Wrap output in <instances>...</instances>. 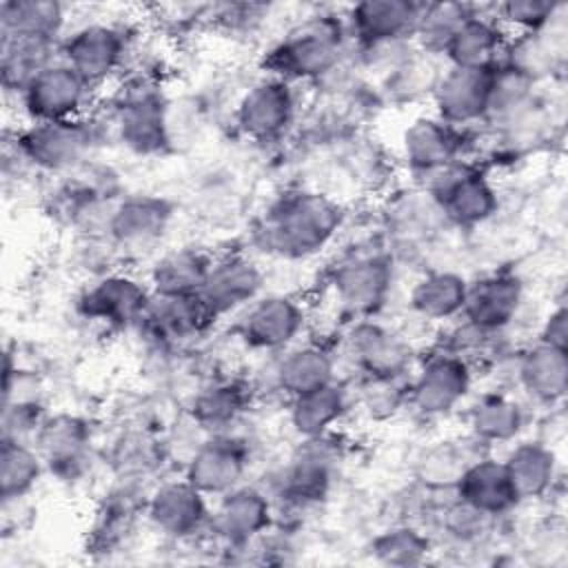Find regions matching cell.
Wrapping results in <instances>:
<instances>
[{"label": "cell", "mask_w": 568, "mask_h": 568, "mask_svg": "<svg viewBox=\"0 0 568 568\" xmlns=\"http://www.w3.org/2000/svg\"><path fill=\"white\" fill-rule=\"evenodd\" d=\"M342 224V209L322 193H288L277 200L257 224L255 242L262 251L302 260L322 251Z\"/></svg>", "instance_id": "6da1fadb"}, {"label": "cell", "mask_w": 568, "mask_h": 568, "mask_svg": "<svg viewBox=\"0 0 568 568\" xmlns=\"http://www.w3.org/2000/svg\"><path fill=\"white\" fill-rule=\"evenodd\" d=\"M346 27L333 16H313L293 27L266 55L273 78L317 80L337 71L344 55Z\"/></svg>", "instance_id": "7a4b0ae2"}, {"label": "cell", "mask_w": 568, "mask_h": 568, "mask_svg": "<svg viewBox=\"0 0 568 568\" xmlns=\"http://www.w3.org/2000/svg\"><path fill=\"white\" fill-rule=\"evenodd\" d=\"M95 142L93 126L82 118L29 122V126L16 133V153L42 171L71 173L87 164Z\"/></svg>", "instance_id": "3957f363"}, {"label": "cell", "mask_w": 568, "mask_h": 568, "mask_svg": "<svg viewBox=\"0 0 568 568\" xmlns=\"http://www.w3.org/2000/svg\"><path fill=\"white\" fill-rule=\"evenodd\" d=\"M113 129L120 142L140 155L160 153L169 144L166 102L151 80H133L113 104Z\"/></svg>", "instance_id": "277c9868"}, {"label": "cell", "mask_w": 568, "mask_h": 568, "mask_svg": "<svg viewBox=\"0 0 568 568\" xmlns=\"http://www.w3.org/2000/svg\"><path fill=\"white\" fill-rule=\"evenodd\" d=\"M428 195L439 213L457 226H477L497 211L490 182L462 160L428 175Z\"/></svg>", "instance_id": "5b68a950"}, {"label": "cell", "mask_w": 568, "mask_h": 568, "mask_svg": "<svg viewBox=\"0 0 568 568\" xmlns=\"http://www.w3.org/2000/svg\"><path fill=\"white\" fill-rule=\"evenodd\" d=\"M91 84L62 58L42 69L18 95L31 122L75 120L89 104Z\"/></svg>", "instance_id": "8992f818"}, {"label": "cell", "mask_w": 568, "mask_h": 568, "mask_svg": "<svg viewBox=\"0 0 568 568\" xmlns=\"http://www.w3.org/2000/svg\"><path fill=\"white\" fill-rule=\"evenodd\" d=\"M393 268L384 253L366 251L342 260L333 273V288L339 304L353 315L375 313L390 291Z\"/></svg>", "instance_id": "52a82bcc"}, {"label": "cell", "mask_w": 568, "mask_h": 568, "mask_svg": "<svg viewBox=\"0 0 568 568\" xmlns=\"http://www.w3.org/2000/svg\"><path fill=\"white\" fill-rule=\"evenodd\" d=\"M126 38L124 33L104 22H91L75 29L60 42V58L78 71L91 87L109 80L124 62Z\"/></svg>", "instance_id": "ba28073f"}, {"label": "cell", "mask_w": 568, "mask_h": 568, "mask_svg": "<svg viewBox=\"0 0 568 568\" xmlns=\"http://www.w3.org/2000/svg\"><path fill=\"white\" fill-rule=\"evenodd\" d=\"M470 388V368L459 355L444 351L426 359L415 382L408 386V399L422 415L450 413Z\"/></svg>", "instance_id": "9c48e42d"}, {"label": "cell", "mask_w": 568, "mask_h": 568, "mask_svg": "<svg viewBox=\"0 0 568 568\" xmlns=\"http://www.w3.org/2000/svg\"><path fill=\"white\" fill-rule=\"evenodd\" d=\"M493 69L448 67L433 87L437 118L450 126L484 120L488 111Z\"/></svg>", "instance_id": "30bf717a"}, {"label": "cell", "mask_w": 568, "mask_h": 568, "mask_svg": "<svg viewBox=\"0 0 568 568\" xmlns=\"http://www.w3.org/2000/svg\"><path fill=\"white\" fill-rule=\"evenodd\" d=\"M246 466L248 450L244 442L226 433H217L193 450L186 464V481L204 495H224L240 486Z\"/></svg>", "instance_id": "8fae6325"}, {"label": "cell", "mask_w": 568, "mask_h": 568, "mask_svg": "<svg viewBox=\"0 0 568 568\" xmlns=\"http://www.w3.org/2000/svg\"><path fill=\"white\" fill-rule=\"evenodd\" d=\"M295 113V95L291 82L264 78L255 82L237 104V126L244 135L257 142L280 138Z\"/></svg>", "instance_id": "7c38bea8"}, {"label": "cell", "mask_w": 568, "mask_h": 568, "mask_svg": "<svg viewBox=\"0 0 568 568\" xmlns=\"http://www.w3.org/2000/svg\"><path fill=\"white\" fill-rule=\"evenodd\" d=\"M422 4L408 0H366L348 11V33L364 47L397 44L413 38Z\"/></svg>", "instance_id": "4fadbf2b"}, {"label": "cell", "mask_w": 568, "mask_h": 568, "mask_svg": "<svg viewBox=\"0 0 568 568\" xmlns=\"http://www.w3.org/2000/svg\"><path fill=\"white\" fill-rule=\"evenodd\" d=\"M149 304V288L129 275H104L78 300V308L84 317L111 326L140 322Z\"/></svg>", "instance_id": "5bb4252c"}, {"label": "cell", "mask_w": 568, "mask_h": 568, "mask_svg": "<svg viewBox=\"0 0 568 568\" xmlns=\"http://www.w3.org/2000/svg\"><path fill=\"white\" fill-rule=\"evenodd\" d=\"M521 300L524 286L519 277L508 273H495L477 280L475 284H468L462 315L466 324L488 333H497L515 320Z\"/></svg>", "instance_id": "9a60e30c"}, {"label": "cell", "mask_w": 568, "mask_h": 568, "mask_svg": "<svg viewBox=\"0 0 568 568\" xmlns=\"http://www.w3.org/2000/svg\"><path fill=\"white\" fill-rule=\"evenodd\" d=\"M304 324L302 308L286 295L253 300L237 322L240 337L253 348L275 351L293 342Z\"/></svg>", "instance_id": "2e32d148"}, {"label": "cell", "mask_w": 568, "mask_h": 568, "mask_svg": "<svg viewBox=\"0 0 568 568\" xmlns=\"http://www.w3.org/2000/svg\"><path fill=\"white\" fill-rule=\"evenodd\" d=\"M262 286L260 268L244 255H226L211 262L200 297L213 317L251 304Z\"/></svg>", "instance_id": "e0dca14e"}, {"label": "cell", "mask_w": 568, "mask_h": 568, "mask_svg": "<svg viewBox=\"0 0 568 568\" xmlns=\"http://www.w3.org/2000/svg\"><path fill=\"white\" fill-rule=\"evenodd\" d=\"M271 524V504L266 495L253 486H235L220 497L211 515L213 532L229 546H246L260 537Z\"/></svg>", "instance_id": "ac0fdd59"}, {"label": "cell", "mask_w": 568, "mask_h": 568, "mask_svg": "<svg viewBox=\"0 0 568 568\" xmlns=\"http://www.w3.org/2000/svg\"><path fill=\"white\" fill-rule=\"evenodd\" d=\"M146 513L153 526L171 537H189L211 521L204 493L186 479L158 486L146 501Z\"/></svg>", "instance_id": "d6986e66"}, {"label": "cell", "mask_w": 568, "mask_h": 568, "mask_svg": "<svg viewBox=\"0 0 568 568\" xmlns=\"http://www.w3.org/2000/svg\"><path fill=\"white\" fill-rule=\"evenodd\" d=\"M455 495L459 501L488 517L504 515L517 501H521L504 462L490 457H477L462 470L455 481Z\"/></svg>", "instance_id": "ffe728a7"}, {"label": "cell", "mask_w": 568, "mask_h": 568, "mask_svg": "<svg viewBox=\"0 0 568 568\" xmlns=\"http://www.w3.org/2000/svg\"><path fill=\"white\" fill-rule=\"evenodd\" d=\"M335 459V450L326 435L306 437L282 473V495L295 504L322 499L331 486Z\"/></svg>", "instance_id": "44dd1931"}, {"label": "cell", "mask_w": 568, "mask_h": 568, "mask_svg": "<svg viewBox=\"0 0 568 568\" xmlns=\"http://www.w3.org/2000/svg\"><path fill=\"white\" fill-rule=\"evenodd\" d=\"M173 209L155 195H129L115 204L109 237L126 248L149 246L160 240L171 222Z\"/></svg>", "instance_id": "7402d4cb"}, {"label": "cell", "mask_w": 568, "mask_h": 568, "mask_svg": "<svg viewBox=\"0 0 568 568\" xmlns=\"http://www.w3.org/2000/svg\"><path fill=\"white\" fill-rule=\"evenodd\" d=\"M42 462L58 475H73L87 459L91 433L84 419L75 415L44 417L33 435Z\"/></svg>", "instance_id": "603a6c76"}, {"label": "cell", "mask_w": 568, "mask_h": 568, "mask_svg": "<svg viewBox=\"0 0 568 568\" xmlns=\"http://www.w3.org/2000/svg\"><path fill=\"white\" fill-rule=\"evenodd\" d=\"M508 40L504 24L497 18L470 13L453 36L446 58L450 67L493 69L504 60Z\"/></svg>", "instance_id": "cb8c5ba5"}, {"label": "cell", "mask_w": 568, "mask_h": 568, "mask_svg": "<svg viewBox=\"0 0 568 568\" xmlns=\"http://www.w3.org/2000/svg\"><path fill=\"white\" fill-rule=\"evenodd\" d=\"M462 135L439 118H419L404 131V158L417 175H430L459 160Z\"/></svg>", "instance_id": "d4e9b609"}, {"label": "cell", "mask_w": 568, "mask_h": 568, "mask_svg": "<svg viewBox=\"0 0 568 568\" xmlns=\"http://www.w3.org/2000/svg\"><path fill=\"white\" fill-rule=\"evenodd\" d=\"M60 60V42L24 36H0V71L7 91H22L42 69Z\"/></svg>", "instance_id": "484cf974"}, {"label": "cell", "mask_w": 568, "mask_h": 568, "mask_svg": "<svg viewBox=\"0 0 568 568\" xmlns=\"http://www.w3.org/2000/svg\"><path fill=\"white\" fill-rule=\"evenodd\" d=\"M519 384L524 390L544 404H552L568 388V355L564 348L537 342L519 359Z\"/></svg>", "instance_id": "4316f807"}, {"label": "cell", "mask_w": 568, "mask_h": 568, "mask_svg": "<svg viewBox=\"0 0 568 568\" xmlns=\"http://www.w3.org/2000/svg\"><path fill=\"white\" fill-rule=\"evenodd\" d=\"M351 351L368 377L404 375L410 351L390 331L377 324H359L351 335Z\"/></svg>", "instance_id": "83f0119b"}, {"label": "cell", "mask_w": 568, "mask_h": 568, "mask_svg": "<svg viewBox=\"0 0 568 568\" xmlns=\"http://www.w3.org/2000/svg\"><path fill=\"white\" fill-rule=\"evenodd\" d=\"M142 320H146L155 337L164 342H180L202 333L215 317L200 295H186L158 297V304H149Z\"/></svg>", "instance_id": "f1b7e54d"}, {"label": "cell", "mask_w": 568, "mask_h": 568, "mask_svg": "<svg viewBox=\"0 0 568 568\" xmlns=\"http://www.w3.org/2000/svg\"><path fill=\"white\" fill-rule=\"evenodd\" d=\"M211 262L213 260L197 248H175L153 264L151 288L158 297L197 295L206 280Z\"/></svg>", "instance_id": "f546056e"}, {"label": "cell", "mask_w": 568, "mask_h": 568, "mask_svg": "<svg viewBox=\"0 0 568 568\" xmlns=\"http://www.w3.org/2000/svg\"><path fill=\"white\" fill-rule=\"evenodd\" d=\"M64 27V7L53 0H4L0 4V36L55 40Z\"/></svg>", "instance_id": "4dcf8cb0"}, {"label": "cell", "mask_w": 568, "mask_h": 568, "mask_svg": "<svg viewBox=\"0 0 568 568\" xmlns=\"http://www.w3.org/2000/svg\"><path fill=\"white\" fill-rule=\"evenodd\" d=\"M466 280L453 271H433L410 291V306L426 320H448L462 313L466 300Z\"/></svg>", "instance_id": "1f68e13d"}, {"label": "cell", "mask_w": 568, "mask_h": 568, "mask_svg": "<svg viewBox=\"0 0 568 568\" xmlns=\"http://www.w3.org/2000/svg\"><path fill=\"white\" fill-rule=\"evenodd\" d=\"M275 377L282 390L297 397L333 382V359L320 346H300L280 359Z\"/></svg>", "instance_id": "d6a6232c"}, {"label": "cell", "mask_w": 568, "mask_h": 568, "mask_svg": "<svg viewBox=\"0 0 568 568\" xmlns=\"http://www.w3.org/2000/svg\"><path fill=\"white\" fill-rule=\"evenodd\" d=\"M504 466L519 499L544 495L555 479V455L539 442L515 446L504 459Z\"/></svg>", "instance_id": "836d02e7"}, {"label": "cell", "mask_w": 568, "mask_h": 568, "mask_svg": "<svg viewBox=\"0 0 568 568\" xmlns=\"http://www.w3.org/2000/svg\"><path fill=\"white\" fill-rule=\"evenodd\" d=\"M346 408V397L342 386L335 382L293 397L291 424L304 437L326 435V430L342 417Z\"/></svg>", "instance_id": "e575fe53"}, {"label": "cell", "mask_w": 568, "mask_h": 568, "mask_svg": "<svg viewBox=\"0 0 568 568\" xmlns=\"http://www.w3.org/2000/svg\"><path fill=\"white\" fill-rule=\"evenodd\" d=\"M244 406H246L244 388L231 382H217L195 395L191 406V417L197 428L211 435H217V433H226V428H231V424L237 422V417L244 413Z\"/></svg>", "instance_id": "d590c367"}, {"label": "cell", "mask_w": 568, "mask_h": 568, "mask_svg": "<svg viewBox=\"0 0 568 568\" xmlns=\"http://www.w3.org/2000/svg\"><path fill=\"white\" fill-rule=\"evenodd\" d=\"M473 13L468 4L462 2H426L422 4L419 20L415 24L413 38L422 53L444 55L453 36L462 22Z\"/></svg>", "instance_id": "8d00e7d4"}, {"label": "cell", "mask_w": 568, "mask_h": 568, "mask_svg": "<svg viewBox=\"0 0 568 568\" xmlns=\"http://www.w3.org/2000/svg\"><path fill=\"white\" fill-rule=\"evenodd\" d=\"M42 457L36 446L22 439H2L0 448V495L4 499H22L31 493L42 475Z\"/></svg>", "instance_id": "74e56055"}, {"label": "cell", "mask_w": 568, "mask_h": 568, "mask_svg": "<svg viewBox=\"0 0 568 568\" xmlns=\"http://www.w3.org/2000/svg\"><path fill=\"white\" fill-rule=\"evenodd\" d=\"M468 424L479 442H510L524 426V410L515 399L486 395L470 408Z\"/></svg>", "instance_id": "f35d334b"}, {"label": "cell", "mask_w": 568, "mask_h": 568, "mask_svg": "<svg viewBox=\"0 0 568 568\" xmlns=\"http://www.w3.org/2000/svg\"><path fill=\"white\" fill-rule=\"evenodd\" d=\"M373 552L382 564L413 566L419 564L428 552V539L408 526H397L382 532L373 541Z\"/></svg>", "instance_id": "ab89813d"}, {"label": "cell", "mask_w": 568, "mask_h": 568, "mask_svg": "<svg viewBox=\"0 0 568 568\" xmlns=\"http://www.w3.org/2000/svg\"><path fill=\"white\" fill-rule=\"evenodd\" d=\"M561 9L564 4L552 0H508L497 7V20L515 27L519 33H535L557 18V11Z\"/></svg>", "instance_id": "60d3db41"}, {"label": "cell", "mask_w": 568, "mask_h": 568, "mask_svg": "<svg viewBox=\"0 0 568 568\" xmlns=\"http://www.w3.org/2000/svg\"><path fill=\"white\" fill-rule=\"evenodd\" d=\"M408 393L404 390L402 375L395 377H368L362 386V404L371 417H388L397 413Z\"/></svg>", "instance_id": "b9f144b4"}, {"label": "cell", "mask_w": 568, "mask_h": 568, "mask_svg": "<svg viewBox=\"0 0 568 568\" xmlns=\"http://www.w3.org/2000/svg\"><path fill=\"white\" fill-rule=\"evenodd\" d=\"M113 457L122 473H142L155 464L158 450L146 435H126L118 442Z\"/></svg>", "instance_id": "7bdbcfd3"}, {"label": "cell", "mask_w": 568, "mask_h": 568, "mask_svg": "<svg viewBox=\"0 0 568 568\" xmlns=\"http://www.w3.org/2000/svg\"><path fill=\"white\" fill-rule=\"evenodd\" d=\"M539 342L566 351V342H568V311H566L564 304H559V306H557L555 311H550V315L546 317Z\"/></svg>", "instance_id": "ee69618b"}]
</instances>
